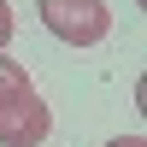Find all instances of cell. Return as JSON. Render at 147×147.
Segmentation results:
<instances>
[{
	"mask_svg": "<svg viewBox=\"0 0 147 147\" xmlns=\"http://www.w3.org/2000/svg\"><path fill=\"white\" fill-rule=\"evenodd\" d=\"M12 30H18V18H12V6L0 0V53H6V41H12Z\"/></svg>",
	"mask_w": 147,
	"mask_h": 147,
	"instance_id": "obj_4",
	"label": "cell"
},
{
	"mask_svg": "<svg viewBox=\"0 0 147 147\" xmlns=\"http://www.w3.org/2000/svg\"><path fill=\"white\" fill-rule=\"evenodd\" d=\"M35 18L65 47H100L112 35V6L106 0H35Z\"/></svg>",
	"mask_w": 147,
	"mask_h": 147,
	"instance_id": "obj_1",
	"label": "cell"
},
{
	"mask_svg": "<svg viewBox=\"0 0 147 147\" xmlns=\"http://www.w3.org/2000/svg\"><path fill=\"white\" fill-rule=\"evenodd\" d=\"M30 88H35V82H30V71H24L18 59H6V53H0V106H6V100H18V94H30Z\"/></svg>",
	"mask_w": 147,
	"mask_h": 147,
	"instance_id": "obj_3",
	"label": "cell"
},
{
	"mask_svg": "<svg viewBox=\"0 0 147 147\" xmlns=\"http://www.w3.org/2000/svg\"><path fill=\"white\" fill-rule=\"evenodd\" d=\"M47 129H53V112H47V100L35 88L0 106V147H41Z\"/></svg>",
	"mask_w": 147,
	"mask_h": 147,
	"instance_id": "obj_2",
	"label": "cell"
},
{
	"mask_svg": "<svg viewBox=\"0 0 147 147\" xmlns=\"http://www.w3.org/2000/svg\"><path fill=\"white\" fill-rule=\"evenodd\" d=\"M106 147H147L141 136H118V141H106Z\"/></svg>",
	"mask_w": 147,
	"mask_h": 147,
	"instance_id": "obj_5",
	"label": "cell"
}]
</instances>
